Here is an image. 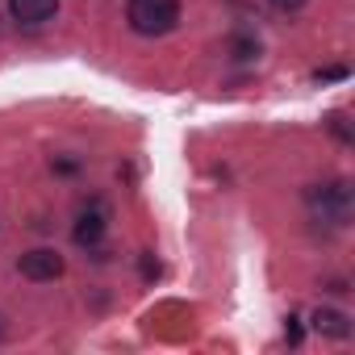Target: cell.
<instances>
[{
  "label": "cell",
  "instance_id": "obj_3",
  "mask_svg": "<svg viewBox=\"0 0 355 355\" xmlns=\"http://www.w3.org/2000/svg\"><path fill=\"white\" fill-rule=\"evenodd\" d=\"M17 268H21V276L26 280H59L63 276V255L55 251V247H34V251H26L21 259H17Z\"/></svg>",
  "mask_w": 355,
  "mask_h": 355
},
{
  "label": "cell",
  "instance_id": "obj_12",
  "mask_svg": "<svg viewBox=\"0 0 355 355\" xmlns=\"http://www.w3.org/2000/svg\"><path fill=\"white\" fill-rule=\"evenodd\" d=\"M0 334H5V330H0Z\"/></svg>",
  "mask_w": 355,
  "mask_h": 355
},
{
  "label": "cell",
  "instance_id": "obj_7",
  "mask_svg": "<svg viewBox=\"0 0 355 355\" xmlns=\"http://www.w3.org/2000/svg\"><path fill=\"white\" fill-rule=\"evenodd\" d=\"M230 51H234V59H255V55H259V42L247 38V34H234V38H230Z\"/></svg>",
  "mask_w": 355,
  "mask_h": 355
},
{
  "label": "cell",
  "instance_id": "obj_1",
  "mask_svg": "<svg viewBox=\"0 0 355 355\" xmlns=\"http://www.w3.org/2000/svg\"><path fill=\"white\" fill-rule=\"evenodd\" d=\"M125 21L142 38H163L180 26V0H130Z\"/></svg>",
  "mask_w": 355,
  "mask_h": 355
},
{
  "label": "cell",
  "instance_id": "obj_6",
  "mask_svg": "<svg viewBox=\"0 0 355 355\" xmlns=\"http://www.w3.org/2000/svg\"><path fill=\"white\" fill-rule=\"evenodd\" d=\"M313 330L318 334H326V338H351V318L343 313V309H330V305H318L313 309Z\"/></svg>",
  "mask_w": 355,
  "mask_h": 355
},
{
  "label": "cell",
  "instance_id": "obj_4",
  "mask_svg": "<svg viewBox=\"0 0 355 355\" xmlns=\"http://www.w3.org/2000/svg\"><path fill=\"white\" fill-rule=\"evenodd\" d=\"M105 230H109V209H105V201H88L84 209H80V218H76V243L80 247H96L101 239H105Z\"/></svg>",
  "mask_w": 355,
  "mask_h": 355
},
{
  "label": "cell",
  "instance_id": "obj_9",
  "mask_svg": "<svg viewBox=\"0 0 355 355\" xmlns=\"http://www.w3.org/2000/svg\"><path fill=\"white\" fill-rule=\"evenodd\" d=\"M272 9H280V13H297V9H305L309 0H268Z\"/></svg>",
  "mask_w": 355,
  "mask_h": 355
},
{
  "label": "cell",
  "instance_id": "obj_2",
  "mask_svg": "<svg viewBox=\"0 0 355 355\" xmlns=\"http://www.w3.org/2000/svg\"><path fill=\"white\" fill-rule=\"evenodd\" d=\"M305 201H309V209H313L322 222H330V226H343V222L351 218V184H347V180L318 184V189L305 193Z\"/></svg>",
  "mask_w": 355,
  "mask_h": 355
},
{
  "label": "cell",
  "instance_id": "obj_11",
  "mask_svg": "<svg viewBox=\"0 0 355 355\" xmlns=\"http://www.w3.org/2000/svg\"><path fill=\"white\" fill-rule=\"evenodd\" d=\"M284 338H288V343H301V326H297V318H288V326H284Z\"/></svg>",
  "mask_w": 355,
  "mask_h": 355
},
{
  "label": "cell",
  "instance_id": "obj_5",
  "mask_svg": "<svg viewBox=\"0 0 355 355\" xmlns=\"http://www.w3.org/2000/svg\"><path fill=\"white\" fill-rule=\"evenodd\" d=\"M9 13L21 26H42L59 13V0H9Z\"/></svg>",
  "mask_w": 355,
  "mask_h": 355
},
{
  "label": "cell",
  "instance_id": "obj_8",
  "mask_svg": "<svg viewBox=\"0 0 355 355\" xmlns=\"http://www.w3.org/2000/svg\"><path fill=\"white\" fill-rule=\"evenodd\" d=\"M347 76H351V71H347V67L338 63V67H322V71H318L313 80H318V84H334V80H347Z\"/></svg>",
  "mask_w": 355,
  "mask_h": 355
},
{
  "label": "cell",
  "instance_id": "obj_10",
  "mask_svg": "<svg viewBox=\"0 0 355 355\" xmlns=\"http://www.w3.org/2000/svg\"><path fill=\"white\" fill-rule=\"evenodd\" d=\"M142 276H146V280H155V276H159V263H155L150 255H142Z\"/></svg>",
  "mask_w": 355,
  "mask_h": 355
}]
</instances>
